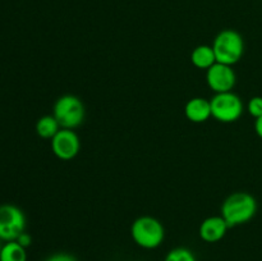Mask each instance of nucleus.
Segmentation results:
<instances>
[{
  "label": "nucleus",
  "mask_w": 262,
  "mask_h": 261,
  "mask_svg": "<svg viewBox=\"0 0 262 261\" xmlns=\"http://www.w3.org/2000/svg\"><path fill=\"white\" fill-rule=\"evenodd\" d=\"M2 246H3V245H2V243H0V250H2Z\"/></svg>",
  "instance_id": "nucleus-19"
},
{
  "label": "nucleus",
  "mask_w": 262,
  "mask_h": 261,
  "mask_svg": "<svg viewBox=\"0 0 262 261\" xmlns=\"http://www.w3.org/2000/svg\"><path fill=\"white\" fill-rule=\"evenodd\" d=\"M164 261H197L196 256L189 248L177 247L166 253Z\"/></svg>",
  "instance_id": "nucleus-14"
},
{
  "label": "nucleus",
  "mask_w": 262,
  "mask_h": 261,
  "mask_svg": "<svg viewBox=\"0 0 262 261\" xmlns=\"http://www.w3.org/2000/svg\"><path fill=\"white\" fill-rule=\"evenodd\" d=\"M0 261H27V252L17 241L5 242L0 250Z\"/></svg>",
  "instance_id": "nucleus-12"
},
{
  "label": "nucleus",
  "mask_w": 262,
  "mask_h": 261,
  "mask_svg": "<svg viewBox=\"0 0 262 261\" xmlns=\"http://www.w3.org/2000/svg\"><path fill=\"white\" fill-rule=\"evenodd\" d=\"M255 130L257 133V136L260 138H262V117L257 118L255 122Z\"/></svg>",
  "instance_id": "nucleus-18"
},
{
  "label": "nucleus",
  "mask_w": 262,
  "mask_h": 261,
  "mask_svg": "<svg viewBox=\"0 0 262 261\" xmlns=\"http://www.w3.org/2000/svg\"><path fill=\"white\" fill-rule=\"evenodd\" d=\"M84 105L79 97L74 95H63L54 105L53 115L58 120L60 128L74 129L84 120Z\"/></svg>",
  "instance_id": "nucleus-4"
},
{
  "label": "nucleus",
  "mask_w": 262,
  "mask_h": 261,
  "mask_svg": "<svg viewBox=\"0 0 262 261\" xmlns=\"http://www.w3.org/2000/svg\"><path fill=\"white\" fill-rule=\"evenodd\" d=\"M15 241H17V242L25 248H27L28 246H31V243H32V238H31V235L28 234L26 230L23 233H20V234L18 235V238Z\"/></svg>",
  "instance_id": "nucleus-17"
},
{
  "label": "nucleus",
  "mask_w": 262,
  "mask_h": 261,
  "mask_svg": "<svg viewBox=\"0 0 262 261\" xmlns=\"http://www.w3.org/2000/svg\"><path fill=\"white\" fill-rule=\"evenodd\" d=\"M60 129V125L54 115H43L36 123V133L46 140H51Z\"/></svg>",
  "instance_id": "nucleus-13"
},
{
  "label": "nucleus",
  "mask_w": 262,
  "mask_h": 261,
  "mask_svg": "<svg viewBox=\"0 0 262 261\" xmlns=\"http://www.w3.org/2000/svg\"><path fill=\"white\" fill-rule=\"evenodd\" d=\"M26 230V215L12 204L0 205V241H15Z\"/></svg>",
  "instance_id": "nucleus-6"
},
{
  "label": "nucleus",
  "mask_w": 262,
  "mask_h": 261,
  "mask_svg": "<svg viewBox=\"0 0 262 261\" xmlns=\"http://www.w3.org/2000/svg\"><path fill=\"white\" fill-rule=\"evenodd\" d=\"M257 211V202L251 193L234 192L224 200L222 205V216L229 228L246 224Z\"/></svg>",
  "instance_id": "nucleus-1"
},
{
  "label": "nucleus",
  "mask_w": 262,
  "mask_h": 261,
  "mask_svg": "<svg viewBox=\"0 0 262 261\" xmlns=\"http://www.w3.org/2000/svg\"><path fill=\"white\" fill-rule=\"evenodd\" d=\"M217 63L233 66L242 59L245 53V41L241 33L234 30H223L212 42Z\"/></svg>",
  "instance_id": "nucleus-2"
},
{
  "label": "nucleus",
  "mask_w": 262,
  "mask_h": 261,
  "mask_svg": "<svg viewBox=\"0 0 262 261\" xmlns=\"http://www.w3.org/2000/svg\"><path fill=\"white\" fill-rule=\"evenodd\" d=\"M228 228H229V225L222 215L220 216H210L201 223L199 234L205 242L215 243L224 238Z\"/></svg>",
  "instance_id": "nucleus-9"
},
{
  "label": "nucleus",
  "mask_w": 262,
  "mask_h": 261,
  "mask_svg": "<svg viewBox=\"0 0 262 261\" xmlns=\"http://www.w3.org/2000/svg\"><path fill=\"white\" fill-rule=\"evenodd\" d=\"M206 81L215 94H222V92L232 91L233 87L235 86L237 76L232 66L216 61L206 71Z\"/></svg>",
  "instance_id": "nucleus-8"
},
{
  "label": "nucleus",
  "mask_w": 262,
  "mask_h": 261,
  "mask_svg": "<svg viewBox=\"0 0 262 261\" xmlns=\"http://www.w3.org/2000/svg\"><path fill=\"white\" fill-rule=\"evenodd\" d=\"M130 235L140 247L154 250L163 243L165 229L163 223L154 216H140L130 227Z\"/></svg>",
  "instance_id": "nucleus-3"
},
{
  "label": "nucleus",
  "mask_w": 262,
  "mask_h": 261,
  "mask_svg": "<svg viewBox=\"0 0 262 261\" xmlns=\"http://www.w3.org/2000/svg\"><path fill=\"white\" fill-rule=\"evenodd\" d=\"M211 104V117L222 123H233L241 118L243 113V102L234 92H222L215 94L210 100Z\"/></svg>",
  "instance_id": "nucleus-5"
},
{
  "label": "nucleus",
  "mask_w": 262,
  "mask_h": 261,
  "mask_svg": "<svg viewBox=\"0 0 262 261\" xmlns=\"http://www.w3.org/2000/svg\"><path fill=\"white\" fill-rule=\"evenodd\" d=\"M45 261H78L73 255L67 252H58L54 255L49 256Z\"/></svg>",
  "instance_id": "nucleus-16"
},
{
  "label": "nucleus",
  "mask_w": 262,
  "mask_h": 261,
  "mask_svg": "<svg viewBox=\"0 0 262 261\" xmlns=\"http://www.w3.org/2000/svg\"><path fill=\"white\" fill-rule=\"evenodd\" d=\"M248 113L252 115L253 118H260L262 117V97L261 96H255L250 100L247 105Z\"/></svg>",
  "instance_id": "nucleus-15"
},
{
  "label": "nucleus",
  "mask_w": 262,
  "mask_h": 261,
  "mask_svg": "<svg viewBox=\"0 0 262 261\" xmlns=\"http://www.w3.org/2000/svg\"><path fill=\"white\" fill-rule=\"evenodd\" d=\"M191 61L196 68L206 69L207 71L210 67L216 63V56H215L212 46L200 45L194 48L191 54Z\"/></svg>",
  "instance_id": "nucleus-11"
},
{
  "label": "nucleus",
  "mask_w": 262,
  "mask_h": 261,
  "mask_svg": "<svg viewBox=\"0 0 262 261\" xmlns=\"http://www.w3.org/2000/svg\"><path fill=\"white\" fill-rule=\"evenodd\" d=\"M187 119L192 123H204L211 117V104L210 100L204 97H193L189 100L184 107Z\"/></svg>",
  "instance_id": "nucleus-10"
},
{
  "label": "nucleus",
  "mask_w": 262,
  "mask_h": 261,
  "mask_svg": "<svg viewBox=\"0 0 262 261\" xmlns=\"http://www.w3.org/2000/svg\"><path fill=\"white\" fill-rule=\"evenodd\" d=\"M51 150L54 155L60 160H72L78 155L81 150V141L73 129L61 128L51 138Z\"/></svg>",
  "instance_id": "nucleus-7"
}]
</instances>
